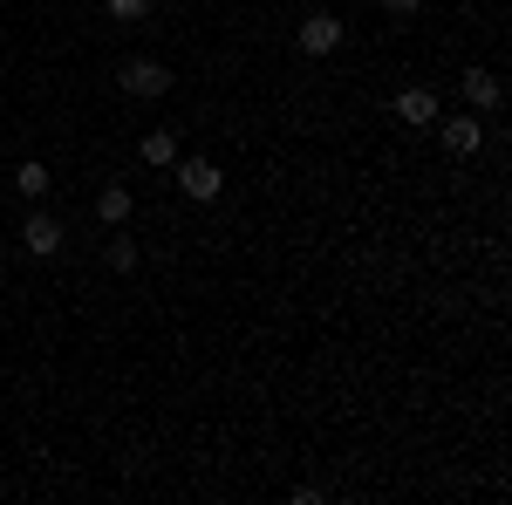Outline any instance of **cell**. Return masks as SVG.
<instances>
[{
	"instance_id": "obj_1",
	"label": "cell",
	"mask_w": 512,
	"mask_h": 505,
	"mask_svg": "<svg viewBox=\"0 0 512 505\" xmlns=\"http://www.w3.org/2000/svg\"><path fill=\"white\" fill-rule=\"evenodd\" d=\"M171 178H178V192L192 198V205H212V198L226 192V178H219V164H212V157H178V164H171Z\"/></svg>"
},
{
	"instance_id": "obj_2",
	"label": "cell",
	"mask_w": 512,
	"mask_h": 505,
	"mask_svg": "<svg viewBox=\"0 0 512 505\" xmlns=\"http://www.w3.org/2000/svg\"><path fill=\"white\" fill-rule=\"evenodd\" d=\"M117 89L123 96H164V89H171V69L151 62V55H130V62L117 69Z\"/></svg>"
},
{
	"instance_id": "obj_3",
	"label": "cell",
	"mask_w": 512,
	"mask_h": 505,
	"mask_svg": "<svg viewBox=\"0 0 512 505\" xmlns=\"http://www.w3.org/2000/svg\"><path fill=\"white\" fill-rule=\"evenodd\" d=\"M431 130H437V144H444L451 157H472L478 144H485V117H478V110H465V117H437Z\"/></svg>"
},
{
	"instance_id": "obj_4",
	"label": "cell",
	"mask_w": 512,
	"mask_h": 505,
	"mask_svg": "<svg viewBox=\"0 0 512 505\" xmlns=\"http://www.w3.org/2000/svg\"><path fill=\"white\" fill-rule=\"evenodd\" d=\"M62 219H55V212H28V226H21V246H28V253H35V260H55V253H62Z\"/></svg>"
},
{
	"instance_id": "obj_5",
	"label": "cell",
	"mask_w": 512,
	"mask_h": 505,
	"mask_svg": "<svg viewBox=\"0 0 512 505\" xmlns=\"http://www.w3.org/2000/svg\"><path fill=\"white\" fill-rule=\"evenodd\" d=\"M301 55H335L342 48V21L335 14H321V7H308V21H301Z\"/></svg>"
},
{
	"instance_id": "obj_6",
	"label": "cell",
	"mask_w": 512,
	"mask_h": 505,
	"mask_svg": "<svg viewBox=\"0 0 512 505\" xmlns=\"http://www.w3.org/2000/svg\"><path fill=\"white\" fill-rule=\"evenodd\" d=\"M458 89H465V103H472L478 117H492V110L506 103V89H499V76H492V69H465V76H458Z\"/></svg>"
},
{
	"instance_id": "obj_7",
	"label": "cell",
	"mask_w": 512,
	"mask_h": 505,
	"mask_svg": "<svg viewBox=\"0 0 512 505\" xmlns=\"http://www.w3.org/2000/svg\"><path fill=\"white\" fill-rule=\"evenodd\" d=\"M396 117L410 123V130H431V123H437V89H424V82L403 89V96H396Z\"/></svg>"
},
{
	"instance_id": "obj_8",
	"label": "cell",
	"mask_w": 512,
	"mask_h": 505,
	"mask_svg": "<svg viewBox=\"0 0 512 505\" xmlns=\"http://www.w3.org/2000/svg\"><path fill=\"white\" fill-rule=\"evenodd\" d=\"M144 164H151V171H171V164H178V137H171V130H144Z\"/></svg>"
},
{
	"instance_id": "obj_9",
	"label": "cell",
	"mask_w": 512,
	"mask_h": 505,
	"mask_svg": "<svg viewBox=\"0 0 512 505\" xmlns=\"http://www.w3.org/2000/svg\"><path fill=\"white\" fill-rule=\"evenodd\" d=\"M14 192L28 198V205H41V198H48V164H41V157H28V164L14 171Z\"/></svg>"
},
{
	"instance_id": "obj_10",
	"label": "cell",
	"mask_w": 512,
	"mask_h": 505,
	"mask_svg": "<svg viewBox=\"0 0 512 505\" xmlns=\"http://www.w3.org/2000/svg\"><path fill=\"white\" fill-rule=\"evenodd\" d=\"M96 219H103V226H123V219H130V185H103V192H96Z\"/></svg>"
},
{
	"instance_id": "obj_11",
	"label": "cell",
	"mask_w": 512,
	"mask_h": 505,
	"mask_svg": "<svg viewBox=\"0 0 512 505\" xmlns=\"http://www.w3.org/2000/svg\"><path fill=\"white\" fill-rule=\"evenodd\" d=\"M103 260H110V273H137V239H110Z\"/></svg>"
},
{
	"instance_id": "obj_12",
	"label": "cell",
	"mask_w": 512,
	"mask_h": 505,
	"mask_svg": "<svg viewBox=\"0 0 512 505\" xmlns=\"http://www.w3.org/2000/svg\"><path fill=\"white\" fill-rule=\"evenodd\" d=\"M151 14V0H110V21H144Z\"/></svg>"
},
{
	"instance_id": "obj_13",
	"label": "cell",
	"mask_w": 512,
	"mask_h": 505,
	"mask_svg": "<svg viewBox=\"0 0 512 505\" xmlns=\"http://www.w3.org/2000/svg\"><path fill=\"white\" fill-rule=\"evenodd\" d=\"M417 7H424V0H383V14H396V21H410Z\"/></svg>"
},
{
	"instance_id": "obj_14",
	"label": "cell",
	"mask_w": 512,
	"mask_h": 505,
	"mask_svg": "<svg viewBox=\"0 0 512 505\" xmlns=\"http://www.w3.org/2000/svg\"><path fill=\"white\" fill-rule=\"evenodd\" d=\"M301 7H321V0H301Z\"/></svg>"
},
{
	"instance_id": "obj_15",
	"label": "cell",
	"mask_w": 512,
	"mask_h": 505,
	"mask_svg": "<svg viewBox=\"0 0 512 505\" xmlns=\"http://www.w3.org/2000/svg\"><path fill=\"white\" fill-rule=\"evenodd\" d=\"M151 7H158V0H151Z\"/></svg>"
}]
</instances>
